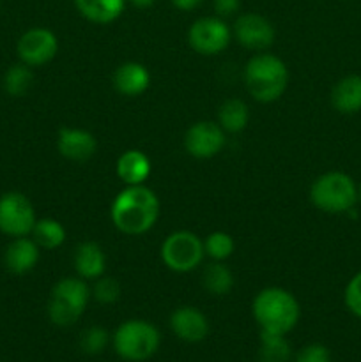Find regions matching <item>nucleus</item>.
<instances>
[{
  "instance_id": "1",
  "label": "nucleus",
  "mask_w": 361,
  "mask_h": 362,
  "mask_svg": "<svg viewBox=\"0 0 361 362\" xmlns=\"http://www.w3.org/2000/svg\"><path fill=\"white\" fill-rule=\"evenodd\" d=\"M110 218L119 232L131 237L144 235L158 221L159 200L144 184L126 186L113 198Z\"/></svg>"
},
{
  "instance_id": "2",
  "label": "nucleus",
  "mask_w": 361,
  "mask_h": 362,
  "mask_svg": "<svg viewBox=\"0 0 361 362\" xmlns=\"http://www.w3.org/2000/svg\"><path fill=\"white\" fill-rule=\"evenodd\" d=\"M251 311L260 332L280 336L289 334L301 317V308L296 297L280 286L260 290L255 296Z\"/></svg>"
},
{
  "instance_id": "3",
  "label": "nucleus",
  "mask_w": 361,
  "mask_h": 362,
  "mask_svg": "<svg viewBox=\"0 0 361 362\" xmlns=\"http://www.w3.org/2000/svg\"><path fill=\"white\" fill-rule=\"evenodd\" d=\"M244 83L255 101H276L289 83L287 64L273 53H257L244 66Z\"/></svg>"
},
{
  "instance_id": "4",
  "label": "nucleus",
  "mask_w": 361,
  "mask_h": 362,
  "mask_svg": "<svg viewBox=\"0 0 361 362\" xmlns=\"http://www.w3.org/2000/svg\"><path fill=\"white\" fill-rule=\"evenodd\" d=\"M161 334L158 327L147 320H126L115 329L112 345L117 356L127 362L149 361L159 349Z\"/></svg>"
},
{
  "instance_id": "5",
  "label": "nucleus",
  "mask_w": 361,
  "mask_h": 362,
  "mask_svg": "<svg viewBox=\"0 0 361 362\" xmlns=\"http://www.w3.org/2000/svg\"><path fill=\"white\" fill-rule=\"evenodd\" d=\"M91 288L81 278H62L55 283L48 299V318L53 325L69 327L85 313L91 300Z\"/></svg>"
},
{
  "instance_id": "6",
  "label": "nucleus",
  "mask_w": 361,
  "mask_h": 362,
  "mask_svg": "<svg viewBox=\"0 0 361 362\" xmlns=\"http://www.w3.org/2000/svg\"><path fill=\"white\" fill-rule=\"evenodd\" d=\"M357 187L347 173L328 172L317 177L310 187L311 204L328 214L353 211L357 202Z\"/></svg>"
},
{
  "instance_id": "7",
  "label": "nucleus",
  "mask_w": 361,
  "mask_h": 362,
  "mask_svg": "<svg viewBox=\"0 0 361 362\" xmlns=\"http://www.w3.org/2000/svg\"><path fill=\"white\" fill-rule=\"evenodd\" d=\"M159 257L170 271L191 272L204 260V240L190 230H177L163 240Z\"/></svg>"
},
{
  "instance_id": "8",
  "label": "nucleus",
  "mask_w": 361,
  "mask_h": 362,
  "mask_svg": "<svg viewBox=\"0 0 361 362\" xmlns=\"http://www.w3.org/2000/svg\"><path fill=\"white\" fill-rule=\"evenodd\" d=\"M38 216L34 205L20 191H7L0 197V232L7 237H27Z\"/></svg>"
},
{
  "instance_id": "9",
  "label": "nucleus",
  "mask_w": 361,
  "mask_h": 362,
  "mask_svg": "<svg viewBox=\"0 0 361 362\" xmlns=\"http://www.w3.org/2000/svg\"><path fill=\"white\" fill-rule=\"evenodd\" d=\"M232 39V30L219 16L198 18L188 30V42L191 49L205 57L222 53Z\"/></svg>"
},
{
  "instance_id": "10",
  "label": "nucleus",
  "mask_w": 361,
  "mask_h": 362,
  "mask_svg": "<svg viewBox=\"0 0 361 362\" xmlns=\"http://www.w3.org/2000/svg\"><path fill=\"white\" fill-rule=\"evenodd\" d=\"M20 62L30 67H39L55 59L59 52V39L50 28L34 27L21 34L16 45Z\"/></svg>"
},
{
  "instance_id": "11",
  "label": "nucleus",
  "mask_w": 361,
  "mask_h": 362,
  "mask_svg": "<svg viewBox=\"0 0 361 362\" xmlns=\"http://www.w3.org/2000/svg\"><path fill=\"white\" fill-rule=\"evenodd\" d=\"M225 131L218 122L200 120L190 126L184 134V148L191 158L209 159L214 158L225 147Z\"/></svg>"
},
{
  "instance_id": "12",
  "label": "nucleus",
  "mask_w": 361,
  "mask_h": 362,
  "mask_svg": "<svg viewBox=\"0 0 361 362\" xmlns=\"http://www.w3.org/2000/svg\"><path fill=\"white\" fill-rule=\"evenodd\" d=\"M232 34L248 49L262 52L275 42V27L265 16L257 13H244L237 16Z\"/></svg>"
},
{
  "instance_id": "13",
  "label": "nucleus",
  "mask_w": 361,
  "mask_h": 362,
  "mask_svg": "<svg viewBox=\"0 0 361 362\" xmlns=\"http://www.w3.org/2000/svg\"><path fill=\"white\" fill-rule=\"evenodd\" d=\"M170 329L186 343H200L209 336V320L198 308L180 306L170 315Z\"/></svg>"
},
{
  "instance_id": "14",
  "label": "nucleus",
  "mask_w": 361,
  "mask_h": 362,
  "mask_svg": "<svg viewBox=\"0 0 361 362\" xmlns=\"http://www.w3.org/2000/svg\"><path fill=\"white\" fill-rule=\"evenodd\" d=\"M57 148L69 161H87L96 154L98 140L91 131L81 127H62L57 136Z\"/></svg>"
},
{
  "instance_id": "15",
  "label": "nucleus",
  "mask_w": 361,
  "mask_h": 362,
  "mask_svg": "<svg viewBox=\"0 0 361 362\" xmlns=\"http://www.w3.org/2000/svg\"><path fill=\"white\" fill-rule=\"evenodd\" d=\"M41 247L38 246L32 237H14L6 247L4 253V264L6 269L13 274L21 276L35 269L39 258H41Z\"/></svg>"
},
{
  "instance_id": "16",
  "label": "nucleus",
  "mask_w": 361,
  "mask_h": 362,
  "mask_svg": "<svg viewBox=\"0 0 361 362\" xmlns=\"http://www.w3.org/2000/svg\"><path fill=\"white\" fill-rule=\"evenodd\" d=\"M73 264L78 278L85 279V281H96L105 274L106 255L98 243L87 240V243L76 246Z\"/></svg>"
},
{
  "instance_id": "17",
  "label": "nucleus",
  "mask_w": 361,
  "mask_h": 362,
  "mask_svg": "<svg viewBox=\"0 0 361 362\" xmlns=\"http://www.w3.org/2000/svg\"><path fill=\"white\" fill-rule=\"evenodd\" d=\"M113 85L119 94L126 98H137L144 94L151 85V73L140 62H124L113 74Z\"/></svg>"
},
{
  "instance_id": "18",
  "label": "nucleus",
  "mask_w": 361,
  "mask_h": 362,
  "mask_svg": "<svg viewBox=\"0 0 361 362\" xmlns=\"http://www.w3.org/2000/svg\"><path fill=\"white\" fill-rule=\"evenodd\" d=\"M117 175L126 186H138L149 179L152 172V163L145 152L130 148L117 159Z\"/></svg>"
},
{
  "instance_id": "19",
  "label": "nucleus",
  "mask_w": 361,
  "mask_h": 362,
  "mask_svg": "<svg viewBox=\"0 0 361 362\" xmlns=\"http://www.w3.org/2000/svg\"><path fill=\"white\" fill-rule=\"evenodd\" d=\"M78 13L87 21L108 25L119 20L126 9V0H73Z\"/></svg>"
},
{
  "instance_id": "20",
  "label": "nucleus",
  "mask_w": 361,
  "mask_h": 362,
  "mask_svg": "<svg viewBox=\"0 0 361 362\" xmlns=\"http://www.w3.org/2000/svg\"><path fill=\"white\" fill-rule=\"evenodd\" d=\"M331 105L336 112L357 113L361 110V76L360 74H350L342 78L335 85L331 92Z\"/></svg>"
},
{
  "instance_id": "21",
  "label": "nucleus",
  "mask_w": 361,
  "mask_h": 362,
  "mask_svg": "<svg viewBox=\"0 0 361 362\" xmlns=\"http://www.w3.org/2000/svg\"><path fill=\"white\" fill-rule=\"evenodd\" d=\"M250 110L241 99H229L218 110V124L225 133H241L248 126Z\"/></svg>"
},
{
  "instance_id": "22",
  "label": "nucleus",
  "mask_w": 361,
  "mask_h": 362,
  "mask_svg": "<svg viewBox=\"0 0 361 362\" xmlns=\"http://www.w3.org/2000/svg\"><path fill=\"white\" fill-rule=\"evenodd\" d=\"M30 235L42 250H57V247H60L64 244L67 232L62 223L57 221V219L41 218L35 221Z\"/></svg>"
},
{
  "instance_id": "23",
  "label": "nucleus",
  "mask_w": 361,
  "mask_h": 362,
  "mask_svg": "<svg viewBox=\"0 0 361 362\" xmlns=\"http://www.w3.org/2000/svg\"><path fill=\"white\" fill-rule=\"evenodd\" d=\"M202 285L212 296H227L234 288V274L223 262L212 260L202 272Z\"/></svg>"
},
{
  "instance_id": "24",
  "label": "nucleus",
  "mask_w": 361,
  "mask_h": 362,
  "mask_svg": "<svg viewBox=\"0 0 361 362\" xmlns=\"http://www.w3.org/2000/svg\"><path fill=\"white\" fill-rule=\"evenodd\" d=\"M32 83H34V73H32L30 66L23 62L11 66L4 74V90L11 98H21V95L27 94Z\"/></svg>"
},
{
  "instance_id": "25",
  "label": "nucleus",
  "mask_w": 361,
  "mask_h": 362,
  "mask_svg": "<svg viewBox=\"0 0 361 362\" xmlns=\"http://www.w3.org/2000/svg\"><path fill=\"white\" fill-rule=\"evenodd\" d=\"M290 356L292 350L285 336L260 332V349H258L260 362H289Z\"/></svg>"
},
{
  "instance_id": "26",
  "label": "nucleus",
  "mask_w": 361,
  "mask_h": 362,
  "mask_svg": "<svg viewBox=\"0 0 361 362\" xmlns=\"http://www.w3.org/2000/svg\"><path fill=\"white\" fill-rule=\"evenodd\" d=\"M234 250H236V243L232 235L227 232H212L204 240L205 255L214 262H225L227 258L232 257Z\"/></svg>"
},
{
  "instance_id": "27",
  "label": "nucleus",
  "mask_w": 361,
  "mask_h": 362,
  "mask_svg": "<svg viewBox=\"0 0 361 362\" xmlns=\"http://www.w3.org/2000/svg\"><path fill=\"white\" fill-rule=\"evenodd\" d=\"M112 338H110L108 331L101 325H92L87 327L80 336V349L88 356H98V354L105 352L106 346L110 345Z\"/></svg>"
},
{
  "instance_id": "28",
  "label": "nucleus",
  "mask_w": 361,
  "mask_h": 362,
  "mask_svg": "<svg viewBox=\"0 0 361 362\" xmlns=\"http://www.w3.org/2000/svg\"><path fill=\"white\" fill-rule=\"evenodd\" d=\"M91 293L99 304H113L120 297V285L112 276H101L96 279Z\"/></svg>"
},
{
  "instance_id": "29",
  "label": "nucleus",
  "mask_w": 361,
  "mask_h": 362,
  "mask_svg": "<svg viewBox=\"0 0 361 362\" xmlns=\"http://www.w3.org/2000/svg\"><path fill=\"white\" fill-rule=\"evenodd\" d=\"M343 300H345V306L354 317L361 318V272H357L345 286V292H343Z\"/></svg>"
},
{
  "instance_id": "30",
  "label": "nucleus",
  "mask_w": 361,
  "mask_h": 362,
  "mask_svg": "<svg viewBox=\"0 0 361 362\" xmlns=\"http://www.w3.org/2000/svg\"><path fill=\"white\" fill-rule=\"evenodd\" d=\"M294 362H331V354L324 345L311 343L303 346L294 357Z\"/></svg>"
},
{
  "instance_id": "31",
  "label": "nucleus",
  "mask_w": 361,
  "mask_h": 362,
  "mask_svg": "<svg viewBox=\"0 0 361 362\" xmlns=\"http://www.w3.org/2000/svg\"><path fill=\"white\" fill-rule=\"evenodd\" d=\"M212 6H214L216 16L227 18L232 16V14H236L239 11L241 0H214Z\"/></svg>"
},
{
  "instance_id": "32",
  "label": "nucleus",
  "mask_w": 361,
  "mask_h": 362,
  "mask_svg": "<svg viewBox=\"0 0 361 362\" xmlns=\"http://www.w3.org/2000/svg\"><path fill=\"white\" fill-rule=\"evenodd\" d=\"M205 0H172V4H173V7H176V9H179V11H193V9H197V7H200L202 4H204Z\"/></svg>"
},
{
  "instance_id": "33",
  "label": "nucleus",
  "mask_w": 361,
  "mask_h": 362,
  "mask_svg": "<svg viewBox=\"0 0 361 362\" xmlns=\"http://www.w3.org/2000/svg\"><path fill=\"white\" fill-rule=\"evenodd\" d=\"M127 4H131L133 7H138V9H149L156 4V0H126Z\"/></svg>"
},
{
  "instance_id": "34",
  "label": "nucleus",
  "mask_w": 361,
  "mask_h": 362,
  "mask_svg": "<svg viewBox=\"0 0 361 362\" xmlns=\"http://www.w3.org/2000/svg\"><path fill=\"white\" fill-rule=\"evenodd\" d=\"M357 197L361 198V184H360V189H357Z\"/></svg>"
}]
</instances>
